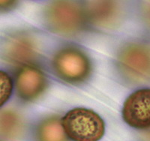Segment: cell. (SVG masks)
Instances as JSON below:
<instances>
[{"mask_svg":"<svg viewBox=\"0 0 150 141\" xmlns=\"http://www.w3.org/2000/svg\"><path fill=\"white\" fill-rule=\"evenodd\" d=\"M0 53L11 65L23 66L37 58L38 47L33 36L24 32H15L5 37L0 45Z\"/></svg>","mask_w":150,"mask_h":141,"instance_id":"5","label":"cell"},{"mask_svg":"<svg viewBox=\"0 0 150 141\" xmlns=\"http://www.w3.org/2000/svg\"><path fill=\"white\" fill-rule=\"evenodd\" d=\"M61 123L68 139L73 141H99L105 133V123L97 113L83 107L68 111Z\"/></svg>","mask_w":150,"mask_h":141,"instance_id":"3","label":"cell"},{"mask_svg":"<svg viewBox=\"0 0 150 141\" xmlns=\"http://www.w3.org/2000/svg\"><path fill=\"white\" fill-rule=\"evenodd\" d=\"M45 22L52 32L68 36L80 33L87 23L83 6L71 1L52 2L45 10Z\"/></svg>","mask_w":150,"mask_h":141,"instance_id":"1","label":"cell"},{"mask_svg":"<svg viewBox=\"0 0 150 141\" xmlns=\"http://www.w3.org/2000/svg\"><path fill=\"white\" fill-rule=\"evenodd\" d=\"M17 1H0V11L11 10L17 5Z\"/></svg>","mask_w":150,"mask_h":141,"instance_id":"12","label":"cell"},{"mask_svg":"<svg viewBox=\"0 0 150 141\" xmlns=\"http://www.w3.org/2000/svg\"><path fill=\"white\" fill-rule=\"evenodd\" d=\"M124 121L131 127L144 129L150 125V90L143 89L129 95L122 108Z\"/></svg>","mask_w":150,"mask_h":141,"instance_id":"7","label":"cell"},{"mask_svg":"<svg viewBox=\"0 0 150 141\" xmlns=\"http://www.w3.org/2000/svg\"><path fill=\"white\" fill-rule=\"evenodd\" d=\"M23 119L16 111L5 110L0 112V137L13 140L23 131Z\"/></svg>","mask_w":150,"mask_h":141,"instance_id":"10","label":"cell"},{"mask_svg":"<svg viewBox=\"0 0 150 141\" xmlns=\"http://www.w3.org/2000/svg\"><path fill=\"white\" fill-rule=\"evenodd\" d=\"M36 141H68V138L58 116L43 119L38 125L35 132Z\"/></svg>","mask_w":150,"mask_h":141,"instance_id":"9","label":"cell"},{"mask_svg":"<svg viewBox=\"0 0 150 141\" xmlns=\"http://www.w3.org/2000/svg\"><path fill=\"white\" fill-rule=\"evenodd\" d=\"M117 68L131 83H140L149 77V49L141 43H129L120 50Z\"/></svg>","mask_w":150,"mask_h":141,"instance_id":"4","label":"cell"},{"mask_svg":"<svg viewBox=\"0 0 150 141\" xmlns=\"http://www.w3.org/2000/svg\"><path fill=\"white\" fill-rule=\"evenodd\" d=\"M83 6L87 23L103 28L112 27L121 18V9L113 1H89Z\"/></svg>","mask_w":150,"mask_h":141,"instance_id":"8","label":"cell"},{"mask_svg":"<svg viewBox=\"0 0 150 141\" xmlns=\"http://www.w3.org/2000/svg\"><path fill=\"white\" fill-rule=\"evenodd\" d=\"M48 86L46 74L33 65H23L17 72L15 87L19 98L25 101H33L45 93Z\"/></svg>","mask_w":150,"mask_h":141,"instance_id":"6","label":"cell"},{"mask_svg":"<svg viewBox=\"0 0 150 141\" xmlns=\"http://www.w3.org/2000/svg\"><path fill=\"white\" fill-rule=\"evenodd\" d=\"M13 80L7 72L0 70V107L9 100L13 92Z\"/></svg>","mask_w":150,"mask_h":141,"instance_id":"11","label":"cell"},{"mask_svg":"<svg viewBox=\"0 0 150 141\" xmlns=\"http://www.w3.org/2000/svg\"><path fill=\"white\" fill-rule=\"evenodd\" d=\"M52 67L59 78L74 85L86 81L92 72V62L86 53L71 45L64 47L55 53Z\"/></svg>","mask_w":150,"mask_h":141,"instance_id":"2","label":"cell"}]
</instances>
